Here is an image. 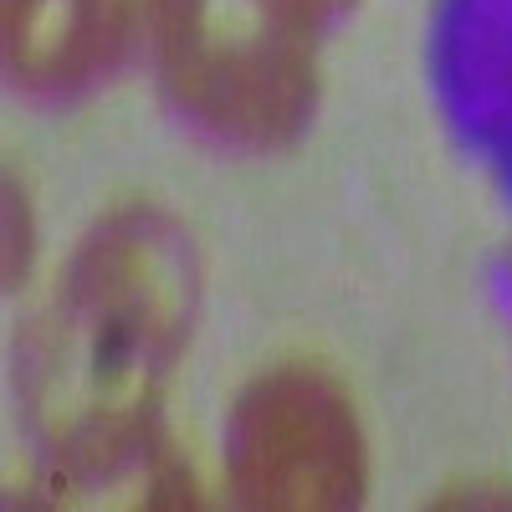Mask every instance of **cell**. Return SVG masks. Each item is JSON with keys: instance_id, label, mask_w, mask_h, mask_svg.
Returning <instances> with one entry per match:
<instances>
[{"instance_id": "6da1fadb", "label": "cell", "mask_w": 512, "mask_h": 512, "mask_svg": "<svg viewBox=\"0 0 512 512\" xmlns=\"http://www.w3.org/2000/svg\"><path fill=\"white\" fill-rule=\"evenodd\" d=\"M195 308L200 256L164 205H118L77 241L16 344V395L47 502H93V492L123 507L195 502L159 425Z\"/></svg>"}, {"instance_id": "7a4b0ae2", "label": "cell", "mask_w": 512, "mask_h": 512, "mask_svg": "<svg viewBox=\"0 0 512 512\" xmlns=\"http://www.w3.org/2000/svg\"><path fill=\"white\" fill-rule=\"evenodd\" d=\"M149 36L169 103L205 134L277 149L313 118V31L277 0H154Z\"/></svg>"}, {"instance_id": "3957f363", "label": "cell", "mask_w": 512, "mask_h": 512, "mask_svg": "<svg viewBox=\"0 0 512 512\" xmlns=\"http://www.w3.org/2000/svg\"><path fill=\"white\" fill-rule=\"evenodd\" d=\"M226 482L256 512L354 507L369 456L344 384L313 364H277L246 379L226 415Z\"/></svg>"}, {"instance_id": "277c9868", "label": "cell", "mask_w": 512, "mask_h": 512, "mask_svg": "<svg viewBox=\"0 0 512 512\" xmlns=\"http://www.w3.org/2000/svg\"><path fill=\"white\" fill-rule=\"evenodd\" d=\"M149 16L154 0H6V72L41 98L77 93L123 62Z\"/></svg>"}, {"instance_id": "5b68a950", "label": "cell", "mask_w": 512, "mask_h": 512, "mask_svg": "<svg viewBox=\"0 0 512 512\" xmlns=\"http://www.w3.org/2000/svg\"><path fill=\"white\" fill-rule=\"evenodd\" d=\"M26 256H31V226H26V200L16 180L6 185V282L16 287L26 277Z\"/></svg>"}, {"instance_id": "8992f818", "label": "cell", "mask_w": 512, "mask_h": 512, "mask_svg": "<svg viewBox=\"0 0 512 512\" xmlns=\"http://www.w3.org/2000/svg\"><path fill=\"white\" fill-rule=\"evenodd\" d=\"M277 6L297 21V26H308V31H318V26H328L333 16H344L354 0H277Z\"/></svg>"}]
</instances>
